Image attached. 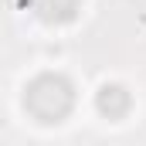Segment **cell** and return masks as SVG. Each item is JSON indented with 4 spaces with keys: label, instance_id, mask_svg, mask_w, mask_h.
<instances>
[{
    "label": "cell",
    "instance_id": "cell-1",
    "mask_svg": "<svg viewBox=\"0 0 146 146\" xmlns=\"http://www.w3.org/2000/svg\"><path fill=\"white\" fill-rule=\"evenodd\" d=\"M24 109L34 115L37 122L51 126L68 119V112L75 109V85L72 78H65L61 72H41L24 85Z\"/></svg>",
    "mask_w": 146,
    "mask_h": 146
},
{
    "label": "cell",
    "instance_id": "cell-2",
    "mask_svg": "<svg viewBox=\"0 0 146 146\" xmlns=\"http://www.w3.org/2000/svg\"><path fill=\"white\" fill-rule=\"evenodd\" d=\"M27 7L44 24H68V21H75L82 0H27Z\"/></svg>",
    "mask_w": 146,
    "mask_h": 146
},
{
    "label": "cell",
    "instance_id": "cell-3",
    "mask_svg": "<svg viewBox=\"0 0 146 146\" xmlns=\"http://www.w3.org/2000/svg\"><path fill=\"white\" fill-rule=\"evenodd\" d=\"M95 106L106 119H122L126 112L133 109V95L122 88V85H102L99 95H95Z\"/></svg>",
    "mask_w": 146,
    "mask_h": 146
}]
</instances>
